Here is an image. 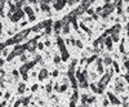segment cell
Returning <instances> with one entry per match:
<instances>
[{"instance_id":"1","label":"cell","mask_w":129,"mask_h":107,"mask_svg":"<svg viewBox=\"0 0 129 107\" xmlns=\"http://www.w3.org/2000/svg\"><path fill=\"white\" fill-rule=\"evenodd\" d=\"M23 90H25V84L21 83L20 87H18V93H23Z\"/></svg>"},{"instance_id":"2","label":"cell","mask_w":129,"mask_h":107,"mask_svg":"<svg viewBox=\"0 0 129 107\" xmlns=\"http://www.w3.org/2000/svg\"><path fill=\"white\" fill-rule=\"evenodd\" d=\"M9 97H10V94H9V93H5V98H7V99H8Z\"/></svg>"},{"instance_id":"3","label":"cell","mask_w":129,"mask_h":107,"mask_svg":"<svg viewBox=\"0 0 129 107\" xmlns=\"http://www.w3.org/2000/svg\"><path fill=\"white\" fill-rule=\"evenodd\" d=\"M0 95H1V92H0Z\"/></svg>"}]
</instances>
